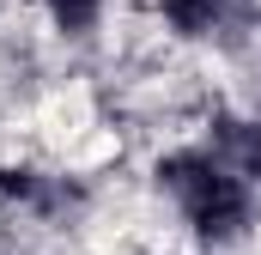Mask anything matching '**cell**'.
<instances>
[{
	"label": "cell",
	"mask_w": 261,
	"mask_h": 255,
	"mask_svg": "<svg viewBox=\"0 0 261 255\" xmlns=\"http://www.w3.org/2000/svg\"><path fill=\"white\" fill-rule=\"evenodd\" d=\"M164 12H170V24H176V31H189V37H206V31L219 24L225 0H164Z\"/></svg>",
	"instance_id": "obj_2"
},
{
	"label": "cell",
	"mask_w": 261,
	"mask_h": 255,
	"mask_svg": "<svg viewBox=\"0 0 261 255\" xmlns=\"http://www.w3.org/2000/svg\"><path fill=\"white\" fill-rule=\"evenodd\" d=\"M97 6H103V0H49V12L61 18L67 31H85V24L97 18Z\"/></svg>",
	"instance_id": "obj_3"
},
{
	"label": "cell",
	"mask_w": 261,
	"mask_h": 255,
	"mask_svg": "<svg viewBox=\"0 0 261 255\" xmlns=\"http://www.w3.org/2000/svg\"><path fill=\"white\" fill-rule=\"evenodd\" d=\"M231 140H237V158H243V170H249V176H261V122L237 128Z\"/></svg>",
	"instance_id": "obj_4"
},
{
	"label": "cell",
	"mask_w": 261,
	"mask_h": 255,
	"mask_svg": "<svg viewBox=\"0 0 261 255\" xmlns=\"http://www.w3.org/2000/svg\"><path fill=\"white\" fill-rule=\"evenodd\" d=\"M164 189L182 200V213H189V225H195L200 237H237L243 231V219H249V194L237 176H225L213 158H195V152H182V158H164Z\"/></svg>",
	"instance_id": "obj_1"
}]
</instances>
